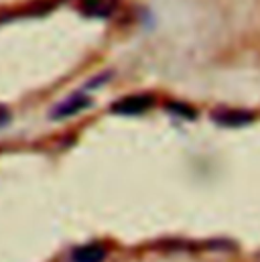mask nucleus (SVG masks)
Wrapping results in <instances>:
<instances>
[{"label":"nucleus","mask_w":260,"mask_h":262,"mask_svg":"<svg viewBox=\"0 0 260 262\" xmlns=\"http://www.w3.org/2000/svg\"><path fill=\"white\" fill-rule=\"evenodd\" d=\"M106 256H108L106 246H104V244H98V242L77 246V248L71 252V260L73 262H104Z\"/></svg>","instance_id":"5"},{"label":"nucleus","mask_w":260,"mask_h":262,"mask_svg":"<svg viewBox=\"0 0 260 262\" xmlns=\"http://www.w3.org/2000/svg\"><path fill=\"white\" fill-rule=\"evenodd\" d=\"M167 110L173 116H179V118H185V120H195L197 118V110H193L191 106H187L183 102H169L167 104Z\"/></svg>","instance_id":"6"},{"label":"nucleus","mask_w":260,"mask_h":262,"mask_svg":"<svg viewBox=\"0 0 260 262\" xmlns=\"http://www.w3.org/2000/svg\"><path fill=\"white\" fill-rule=\"evenodd\" d=\"M211 120L224 128H242L254 122V114L250 110L238 108H218L211 112Z\"/></svg>","instance_id":"2"},{"label":"nucleus","mask_w":260,"mask_h":262,"mask_svg":"<svg viewBox=\"0 0 260 262\" xmlns=\"http://www.w3.org/2000/svg\"><path fill=\"white\" fill-rule=\"evenodd\" d=\"M112 77V71H106V73H102L100 77H96V79H92V81H88V88H100L104 81H108Z\"/></svg>","instance_id":"7"},{"label":"nucleus","mask_w":260,"mask_h":262,"mask_svg":"<svg viewBox=\"0 0 260 262\" xmlns=\"http://www.w3.org/2000/svg\"><path fill=\"white\" fill-rule=\"evenodd\" d=\"M92 106V100L85 96V94H73L69 98L61 100L59 104H55L51 108V120H65V118H71L83 110H88Z\"/></svg>","instance_id":"3"},{"label":"nucleus","mask_w":260,"mask_h":262,"mask_svg":"<svg viewBox=\"0 0 260 262\" xmlns=\"http://www.w3.org/2000/svg\"><path fill=\"white\" fill-rule=\"evenodd\" d=\"M8 122H10V110L4 108V106H0V126H4Z\"/></svg>","instance_id":"8"},{"label":"nucleus","mask_w":260,"mask_h":262,"mask_svg":"<svg viewBox=\"0 0 260 262\" xmlns=\"http://www.w3.org/2000/svg\"><path fill=\"white\" fill-rule=\"evenodd\" d=\"M118 0H81V14L90 18H110Z\"/></svg>","instance_id":"4"},{"label":"nucleus","mask_w":260,"mask_h":262,"mask_svg":"<svg viewBox=\"0 0 260 262\" xmlns=\"http://www.w3.org/2000/svg\"><path fill=\"white\" fill-rule=\"evenodd\" d=\"M153 106H155L153 94H132V96H124V98L116 100L110 106V112L118 114V116H140V114L148 112Z\"/></svg>","instance_id":"1"}]
</instances>
